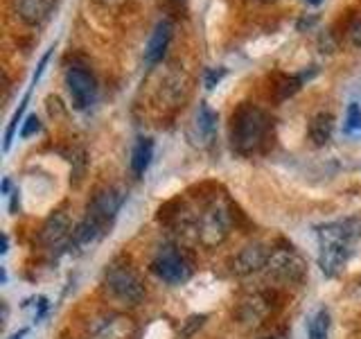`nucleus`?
<instances>
[{
    "label": "nucleus",
    "mask_w": 361,
    "mask_h": 339,
    "mask_svg": "<svg viewBox=\"0 0 361 339\" xmlns=\"http://www.w3.org/2000/svg\"><path fill=\"white\" fill-rule=\"evenodd\" d=\"M361 237L359 220H338L316 226V242H319V267L323 276L334 278L341 271L350 256L355 254V244Z\"/></svg>",
    "instance_id": "1"
},
{
    "label": "nucleus",
    "mask_w": 361,
    "mask_h": 339,
    "mask_svg": "<svg viewBox=\"0 0 361 339\" xmlns=\"http://www.w3.org/2000/svg\"><path fill=\"white\" fill-rule=\"evenodd\" d=\"M267 131V116L255 107H242L233 116V145L240 152H253Z\"/></svg>",
    "instance_id": "2"
},
{
    "label": "nucleus",
    "mask_w": 361,
    "mask_h": 339,
    "mask_svg": "<svg viewBox=\"0 0 361 339\" xmlns=\"http://www.w3.org/2000/svg\"><path fill=\"white\" fill-rule=\"evenodd\" d=\"M104 282L113 297L127 305H138L145 299V285L127 263H113L106 269Z\"/></svg>",
    "instance_id": "3"
},
{
    "label": "nucleus",
    "mask_w": 361,
    "mask_h": 339,
    "mask_svg": "<svg viewBox=\"0 0 361 339\" xmlns=\"http://www.w3.org/2000/svg\"><path fill=\"white\" fill-rule=\"evenodd\" d=\"M231 231V210L224 201H212L199 218V240L203 246L221 244Z\"/></svg>",
    "instance_id": "4"
},
{
    "label": "nucleus",
    "mask_w": 361,
    "mask_h": 339,
    "mask_svg": "<svg viewBox=\"0 0 361 339\" xmlns=\"http://www.w3.org/2000/svg\"><path fill=\"white\" fill-rule=\"evenodd\" d=\"M152 271L169 285H180L192 276V265L180 249L163 246L158 249V254L152 260Z\"/></svg>",
    "instance_id": "5"
},
{
    "label": "nucleus",
    "mask_w": 361,
    "mask_h": 339,
    "mask_svg": "<svg viewBox=\"0 0 361 339\" xmlns=\"http://www.w3.org/2000/svg\"><path fill=\"white\" fill-rule=\"evenodd\" d=\"M267 274L282 285H296L307 274V265L293 249H278L269 256Z\"/></svg>",
    "instance_id": "6"
},
{
    "label": "nucleus",
    "mask_w": 361,
    "mask_h": 339,
    "mask_svg": "<svg viewBox=\"0 0 361 339\" xmlns=\"http://www.w3.org/2000/svg\"><path fill=\"white\" fill-rule=\"evenodd\" d=\"M66 86H68V93L73 97V105L75 109L84 111L88 107L95 105L97 100V86H95V79L88 71H84L82 66H71L66 73Z\"/></svg>",
    "instance_id": "7"
},
{
    "label": "nucleus",
    "mask_w": 361,
    "mask_h": 339,
    "mask_svg": "<svg viewBox=\"0 0 361 339\" xmlns=\"http://www.w3.org/2000/svg\"><path fill=\"white\" fill-rule=\"evenodd\" d=\"M73 224L68 220L66 213H52L48 220H45L43 229H41V244L48 249V251H61L68 244L73 242Z\"/></svg>",
    "instance_id": "8"
},
{
    "label": "nucleus",
    "mask_w": 361,
    "mask_h": 339,
    "mask_svg": "<svg viewBox=\"0 0 361 339\" xmlns=\"http://www.w3.org/2000/svg\"><path fill=\"white\" fill-rule=\"evenodd\" d=\"M127 201V192L120 190V188H106L97 192L90 201L88 206V218H93L97 224H102L106 229V226L113 222V218L118 215V210L122 208V203Z\"/></svg>",
    "instance_id": "9"
},
{
    "label": "nucleus",
    "mask_w": 361,
    "mask_h": 339,
    "mask_svg": "<svg viewBox=\"0 0 361 339\" xmlns=\"http://www.w3.org/2000/svg\"><path fill=\"white\" fill-rule=\"evenodd\" d=\"M269 251L262 244H248L233 258V274L235 276H251L259 269H267Z\"/></svg>",
    "instance_id": "10"
},
{
    "label": "nucleus",
    "mask_w": 361,
    "mask_h": 339,
    "mask_svg": "<svg viewBox=\"0 0 361 339\" xmlns=\"http://www.w3.org/2000/svg\"><path fill=\"white\" fill-rule=\"evenodd\" d=\"M169 39H172V23L161 20L154 28L149 41H147V48H145V64L147 66H154V64H158L163 59L165 52H167Z\"/></svg>",
    "instance_id": "11"
},
{
    "label": "nucleus",
    "mask_w": 361,
    "mask_h": 339,
    "mask_svg": "<svg viewBox=\"0 0 361 339\" xmlns=\"http://www.w3.org/2000/svg\"><path fill=\"white\" fill-rule=\"evenodd\" d=\"M56 0H16V14L27 25H41L50 18Z\"/></svg>",
    "instance_id": "12"
},
{
    "label": "nucleus",
    "mask_w": 361,
    "mask_h": 339,
    "mask_svg": "<svg viewBox=\"0 0 361 339\" xmlns=\"http://www.w3.org/2000/svg\"><path fill=\"white\" fill-rule=\"evenodd\" d=\"M133 333H135V326L129 316L116 314L99 323V328L95 331V337L97 339H131Z\"/></svg>",
    "instance_id": "13"
},
{
    "label": "nucleus",
    "mask_w": 361,
    "mask_h": 339,
    "mask_svg": "<svg viewBox=\"0 0 361 339\" xmlns=\"http://www.w3.org/2000/svg\"><path fill=\"white\" fill-rule=\"evenodd\" d=\"M195 131L201 145H210L217 133V113H214L206 102H201L195 116Z\"/></svg>",
    "instance_id": "14"
},
{
    "label": "nucleus",
    "mask_w": 361,
    "mask_h": 339,
    "mask_svg": "<svg viewBox=\"0 0 361 339\" xmlns=\"http://www.w3.org/2000/svg\"><path fill=\"white\" fill-rule=\"evenodd\" d=\"M154 158V141L152 138H138L131 150V172L135 177H142L152 165Z\"/></svg>",
    "instance_id": "15"
},
{
    "label": "nucleus",
    "mask_w": 361,
    "mask_h": 339,
    "mask_svg": "<svg viewBox=\"0 0 361 339\" xmlns=\"http://www.w3.org/2000/svg\"><path fill=\"white\" fill-rule=\"evenodd\" d=\"M332 131H334V118L330 113H319L314 116L310 122V138L316 145H325L327 141L332 138Z\"/></svg>",
    "instance_id": "16"
},
{
    "label": "nucleus",
    "mask_w": 361,
    "mask_h": 339,
    "mask_svg": "<svg viewBox=\"0 0 361 339\" xmlns=\"http://www.w3.org/2000/svg\"><path fill=\"white\" fill-rule=\"evenodd\" d=\"M307 339H330V312L319 308L307 321Z\"/></svg>",
    "instance_id": "17"
},
{
    "label": "nucleus",
    "mask_w": 361,
    "mask_h": 339,
    "mask_svg": "<svg viewBox=\"0 0 361 339\" xmlns=\"http://www.w3.org/2000/svg\"><path fill=\"white\" fill-rule=\"evenodd\" d=\"M345 131H348V133L361 131V109H359V105H355V102L348 107V116H345Z\"/></svg>",
    "instance_id": "18"
},
{
    "label": "nucleus",
    "mask_w": 361,
    "mask_h": 339,
    "mask_svg": "<svg viewBox=\"0 0 361 339\" xmlns=\"http://www.w3.org/2000/svg\"><path fill=\"white\" fill-rule=\"evenodd\" d=\"M206 319H208L206 314H192L190 319L183 323V331H180V337H183V339L192 337V335H195L203 323H206Z\"/></svg>",
    "instance_id": "19"
},
{
    "label": "nucleus",
    "mask_w": 361,
    "mask_h": 339,
    "mask_svg": "<svg viewBox=\"0 0 361 339\" xmlns=\"http://www.w3.org/2000/svg\"><path fill=\"white\" fill-rule=\"evenodd\" d=\"M39 131H41V120H39L37 116H27L25 122L20 124L18 136H20V138H30V136L39 133Z\"/></svg>",
    "instance_id": "20"
},
{
    "label": "nucleus",
    "mask_w": 361,
    "mask_h": 339,
    "mask_svg": "<svg viewBox=\"0 0 361 339\" xmlns=\"http://www.w3.org/2000/svg\"><path fill=\"white\" fill-rule=\"evenodd\" d=\"M278 41H274L271 37H264V39H259V41H255V43H251L248 48H251V52H255V54H262V52H267V50H271L274 48Z\"/></svg>",
    "instance_id": "21"
},
{
    "label": "nucleus",
    "mask_w": 361,
    "mask_h": 339,
    "mask_svg": "<svg viewBox=\"0 0 361 339\" xmlns=\"http://www.w3.org/2000/svg\"><path fill=\"white\" fill-rule=\"evenodd\" d=\"M52 50H54V48H48V50H45V54L41 56V61H39V66H37V73H34V77H32V86H37V84H39V79H41V75H43V71H45V66H48L50 56H52Z\"/></svg>",
    "instance_id": "22"
},
{
    "label": "nucleus",
    "mask_w": 361,
    "mask_h": 339,
    "mask_svg": "<svg viewBox=\"0 0 361 339\" xmlns=\"http://www.w3.org/2000/svg\"><path fill=\"white\" fill-rule=\"evenodd\" d=\"M221 77H224V71H210L208 75H206V86L208 88H214L219 82H221Z\"/></svg>",
    "instance_id": "23"
},
{
    "label": "nucleus",
    "mask_w": 361,
    "mask_h": 339,
    "mask_svg": "<svg viewBox=\"0 0 361 339\" xmlns=\"http://www.w3.org/2000/svg\"><path fill=\"white\" fill-rule=\"evenodd\" d=\"M353 39H355V43L357 45H361V23L355 28V32H353Z\"/></svg>",
    "instance_id": "24"
},
{
    "label": "nucleus",
    "mask_w": 361,
    "mask_h": 339,
    "mask_svg": "<svg viewBox=\"0 0 361 339\" xmlns=\"http://www.w3.org/2000/svg\"><path fill=\"white\" fill-rule=\"evenodd\" d=\"M25 335H27V328H23V331L14 333V335H11L9 339H23V337H25Z\"/></svg>",
    "instance_id": "25"
},
{
    "label": "nucleus",
    "mask_w": 361,
    "mask_h": 339,
    "mask_svg": "<svg viewBox=\"0 0 361 339\" xmlns=\"http://www.w3.org/2000/svg\"><path fill=\"white\" fill-rule=\"evenodd\" d=\"M7 246H9V237L3 235V249H0V254H7Z\"/></svg>",
    "instance_id": "26"
},
{
    "label": "nucleus",
    "mask_w": 361,
    "mask_h": 339,
    "mask_svg": "<svg viewBox=\"0 0 361 339\" xmlns=\"http://www.w3.org/2000/svg\"><path fill=\"white\" fill-rule=\"evenodd\" d=\"M99 3H104V5H118V3H122V0H99Z\"/></svg>",
    "instance_id": "27"
},
{
    "label": "nucleus",
    "mask_w": 361,
    "mask_h": 339,
    "mask_svg": "<svg viewBox=\"0 0 361 339\" xmlns=\"http://www.w3.org/2000/svg\"><path fill=\"white\" fill-rule=\"evenodd\" d=\"M310 3H314V5H316V3H321V0H310Z\"/></svg>",
    "instance_id": "28"
},
{
    "label": "nucleus",
    "mask_w": 361,
    "mask_h": 339,
    "mask_svg": "<svg viewBox=\"0 0 361 339\" xmlns=\"http://www.w3.org/2000/svg\"><path fill=\"white\" fill-rule=\"evenodd\" d=\"M262 339H276V337H262Z\"/></svg>",
    "instance_id": "29"
}]
</instances>
